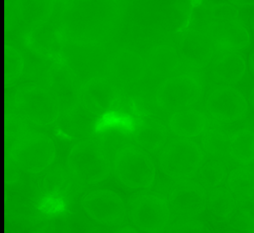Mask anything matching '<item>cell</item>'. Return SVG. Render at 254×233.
I'll use <instances>...</instances> for the list:
<instances>
[{"instance_id": "1", "label": "cell", "mask_w": 254, "mask_h": 233, "mask_svg": "<svg viewBox=\"0 0 254 233\" xmlns=\"http://www.w3.org/2000/svg\"><path fill=\"white\" fill-rule=\"evenodd\" d=\"M117 181L132 190L153 187L156 179V166L144 150L128 145L116 152L113 164Z\"/></svg>"}, {"instance_id": "2", "label": "cell", "mask_w": 254, "mask_h": 233, "mask_svg": "<svg viewBox=\"0 0 254 233\" xmlns=\"http://www.w3.org/2000/svg\"><path fill=\"white\" fill-rule=\"evenodd\" d=\"M203 163L202 148L188 138L172 139L163 147L159 158L162 172L176 181L196 176Z\"/></svg>"}, {"instance_id": "3", "label": "cell", "mask_w": 254, "mask_h": 233, "mask_svg": "<svg viewBox=\"0 0 254 233\" xmlns=\"http://www.w3.org/2000/svg\"><path fill=\"white\" fill-rule=\"evenodd\" d=\"M69 171L84 184L106 180L111 172L110 157L98 142L85 140L75 144L68 156Z\"/></svg>"}, {"instance_id": "4", "label": "cell", "mask_w": 254, "mask_h": 233, "mask_svg": "<svg viewBox=\"0 0 254 233\" xmlns=\"http://www.w3.org/2000/svg\"><path fill=\"white\" fill-rule=\"evenodd\" d=\"M171 210L163 196L141 193L129 202V216L132 224L142 233H161L171 221Z\"/></svg>"}, {"instance_id": "5", "label": "cell", "mask_w": 254, "mask_h": 233, "mask_svg": "<svg viewBox=\"0 0 254 233\" xmlns=\"http://www.w3.org/2000/svg\"><path fill=\"white\" fill-rule=\"evenodd\" d=\"M202 95V86L196 78L179 75L165 79L158 86L156 102L162 110L175 112L193 106Z\"/></svg>"}, {"instance_id": "6", "label": "cell", "mask_w": 254, "mask_h": 233, "mask_svg": "<svg viewBox=\"0 0 254 233\" xmlns=\"http://www.w3.org/2000/svg\"><path fill=\"white\" fill-rule=\"evenodd\" d=\"M208 192L199 182L190 179L179 180L171 187L168 203L176 216L193 218L207 209Z\"/></svg>"}, {"instance_id": "7", "label": "cell", "mask_w": 254, "mask_h": 233, "mask_svg": "<svg viewBox=\"0 0 254 233\" xmlns=\"http://www.w3.org/2000/svg\"><path fill=\"white\" fill-rule=\"evenodd\" d=\"M81 206L91 219L103 225L118 222L127 212L122 197L108 189H98L87 193L81 201Z\"/></svg>"}, {"instance_id": "8", "label": "cell", "mask_w": 254, "mask_h": 233, "mask_svg": "<svg viewBox=\"0 0 254 233\" xmlns=\"http://www.w3.org/2000/svg\"><path fill=\"white\" fill-rule=\"evenodd\" d=\"M207 110L217 121L235 122L249 112V102L239 90L230 86H219L208 97Z\"/></svg>"}, {"instance_id": "9", "label": "cell", "mask_w": 254, "mask_h": 233, "mask_svg": "<svg viewBox=\"0 0 254 233\" xmlns=\"http://www.w3.org/2000/svg\"><path fill=\"white\" fill-rule=\"evenodd\" d=\"M55 157V144L45 137L32 138L19 144L13 151L18 165L28 172H39L52 164Z\"/></svg>"}, {"instance_id": "10", "label": "cell", "mask_w": 254, "mask_h": 233, "mask_svg": "<svg viewBox=\"0 0 254 233\" xmlns=\"http://www.w3.org/2000/svg\"><path fill=\"white\" fill-rule=\"evenodd\" d=\"M177 52L181 61L188 67L202 69L207 67L214 57V47L208 35L189 30L180 37Z\"/></svg>"}, {"instance_id": "11", "label": "cell", "mask_w": 254, "mask_h": 233, "mask_svg": "<svg viewBox=\"0 0 254 233\" xmlns=\"http://www.w3.org/2000/svg\"><path fill=\"white\" fill-rule=\"evenodd\" d=\"M208 36L214 48L227 54L243 50L249 46L251 41L245 26L233 20L214 24Z\"/></svg>"}, {"instance_id": "12", "label": "cell", "mask_w": 254, "mask_h": 233, "mask_svg": "<svg viewBox=\"0 0 254 233\" xmlns=\"http://www.w3.org/2000/svg\"><path fill=\"white\" fill-rule=\"evenodd\" d=\"M146 69L142 56L128 49L117 53L113 61L114 78L123 85H132L141 81L146 74Z\"/></svg>"}, {"instance_id": "13", "label": "cell", "mask_w": 254, "mask_h": 233, "mask_svg": "<svg viewBox=\"0 0 254 233\" xmlns=\"http://www.w3.org/2000/svg\"><path fill=\"white\" fill-rule=\"evenodd\" d=\"M117 89L104 79H94L89 81L82 90L83 104L93 112L109 111L117 103Z\"/></svg>"}, {"instance_id": "14", "label": "cell", "mask_w": 254, "mask_h": 233, "mask_svg": "<svg viewBox=\"0 0 254 233\" xmlns=\"http://www.w3.org/2000/svg\"><path fill=\"white\" fill-rule=\"evenodd\" d=\"M168 124L171 133L177 137L196 138L202 134L208 127V117L199 110L186 109L175 111Z\"/></svg>"}, {"instance_id": "15", "label": "cell", "mask_w": 254, "mask_h": 233, "mask_svg": "<svg viewBox=\"0 0 254 233\" xmlns=\"http://www.w3.org/2000/svg\"><path fill=\"white\" fill-rule=\"evenodd\" d=\"M167 128L161 121L154 118L141 119L136 125L134 139L138 147L147 152L161 150L167 141Z\"/></svg>"}, {"instance_id": "16", "label": "cell", "mask_w": 254, "mask_h": 233, "mask_svg": "<svg viewBox=\"0 0 254 233\" xmlns=\"http://www.w3.org/2000/svg\"><path fill=\"white\" fill-rule=\"evenodd\" d=\"M181 62L178 52L175 48L170 45H159L148 53L146 68L153 75L164 78L179 69Z\"/></svg>"}, {"instance_id": "17", "label": "cell", "mask_w": 254, "mask_h": 233, "mask_svg": "<svg viewBox=\"0 0 254 233\" xmlns=\"http://www.w3.org/2000/svg\"><path fill=\"white\" fill-rule=\"evenodd\" d=\"M247 72L245 59L237 53H229L219 58L212 68V74L217 81L228 85L239 82Z\"/></svg>"}, {"instance_id": "18", "label": "cell", "mask_w": 254, "mask_h": 233, "mask_svg": "<svg viewBox=\"0 0 254 233\" xmlns=\"http://www.w3.org/2000/svg\"><path fill=\"white\" fill-rule=\"evenodd\" d=\"M254 133L251 130L241 129L229 137L228 155L242 165L253 164L254 157Z\"/></svg>"}, {"instance_id": "19", "label": "cell", "mask_w": 254, "mask_h": 233, "mask_svg": "<svg viewBox=\"0 0 254 233\" xmlns=\"http://www.w3.org/2000/svg\"><path fill=\"white\" fill-rule=\"evenodd\" d=\"M228 189L240 201L254 199V171L250 168L238 167L231 170L227 179Z\"/></svg>"}, {"instance_id": "20", "label": "cell", "mask_w": 254, "mask_h": 233, "mask_svg": "<svg viewBox=\"0 0 254 233\" xmlns=\"http://www.w3.org/2000/svg\"><path fill=\"white\" fill-rule=\"evenodd\" d=\"M207 208L219 219H228L234 214L237 199L228 188L217 187L208 192Z\"/></svg>"}, {"instance_id": "21", "label": "cell", "mask_w": 254, "mask_h": 233, "mask_svg": "<svg viewBox=\"0 0 254 233\" xmlns=\"http://www.w3.org/2000/svg\"><path fill=\"white\" fill-rule=\"evenodd\" d=\"M196 176H197V182L206 190H210L222 184L227 177V168L222 161L213 159L203 163Z\"/></svg>"}, {"instance_id": "22", "label": "cell", "mask_w": 254, "mask_h": 233, "mask_svg": "<svg viewBox=\"0 0 254 233\" xmlns=\"http://www.w3.org/2000/svg\"><path fill=\"white\" fill-rule=\"evenodd\" d=\"M202 143L203 150L214 159L223 158L228 154L229 137L219 128H206Z\"/></svg>"}, {"instance_id": "23", "label": "cell", "mask_w": 254, "mask_h": 233, "mask_svg": "<svg viewBox=\"0 0 254 233\" xmlns=\"http://www.w3.org/2000/svg\"><path fill=\"white\" fill-rule=\"evenodd\" d=\"M55 104L52 99L43 96H33L27 100V111L32 115V118H46L49 116V118H55L56 108H50V107H43V105L47 104Z\"/></svg>"}]
</instances>
